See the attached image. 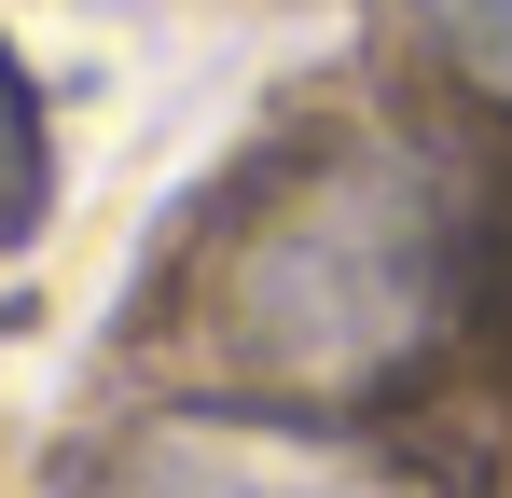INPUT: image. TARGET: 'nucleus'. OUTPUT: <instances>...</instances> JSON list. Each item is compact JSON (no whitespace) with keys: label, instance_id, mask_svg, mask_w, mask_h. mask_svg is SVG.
I'll use <instances>...</instances> for the list:
<instances>
[{"label":"nucleus","instance_id":"3","mask_svg":"<svg viewBox=\"0 0 512 498\" xmlns=\"http://www.w3.org/2000/svg\"><path fill=\"white\" fill-rule=\"evenodd\" d=\"M42 194H56V153H42V97H28V70L0 56V249L42 222Z\"/></svg>","mask_w":512,"mask_h":498},{"label":"nucleus","instance_id":"2","mask_svg":"<svg viewBox=\"0 0 512 498\" xmlns=\"http://www.w3.org/2000/svg\"><path fill=\"white\" fill-rule=\"evenodd\" d=\"M84 498H429L402 457L277 429V415H153L84 471Z\"/></svg>","mask_w":512,"mask_h":498},{"label":"nucleus","instance_id":"1","mask_svg":"<svg viewBox=\"0 0 512 498\" xmlns=\"http://www.w3.org/2000/svg\"><path fill=\"white\" fill-rule=\"evenodd\" d=\"M471 305V208L457 180L402 139H333L291 180H263L236 249H222V346L263 388H388Z\"/></svg>","mask_w":512,"mask_h":498},{"label":"nucleus","instance_id":"4","mask_svg":"<svg viewBox=\"0 0 512 498\" xmlns=\"http://www.w3.org/2000/svg\"><path fill=\"white\" fill-rule=\"evenodd\" d=\"M416 14H429V42H443V56L512 111V0H416Z\"/></svg>","mask_w":512,"mask_h":498}]
</instances>
